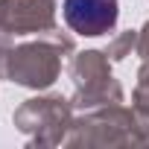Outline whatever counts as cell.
<instances>
[{"instance_id":"obj_1","label":"cell","mask_w":149,"mask_h":149,"mask_svg":"<svg viewBox=\"0 0 149 149\" xmlns=\"http://www.w3.org/2000/svg\"><path fill=\"white\" fill-rule=\"evenodd\" d=\"M70 50H73V38L61 35L58 29L44 35L41 41L12 47L6 76L18 85H26V88H47L58 76L61 53H70Z\"/></svg>"},{"instance_id":"obj_2","label":"cell","mask_w":149,"mask_h":149,"mask_svg":"<svg viewBox=\"0 0 149 149\" xmlns=\"http://www.w3.org/2000/svg\"><path fill=\"white\" fill-rule=\"evenodd\" d=\"M70 76L76 85V108H97V105H117L123 102V88L108 70V58L100 50H85L73 58Z\"/></svg>"},{"instance_id":"obj_3","label":"cell","mask_w":149,"mask_h":149,"mask_svg":"<svg viewBox=\"0 0 149 149\" xmlns=\"http://www.w3.org/2000/svg\"><path fill=\"white\" fill-rule=\"evenodd\" d=\"M0 29L9 35L56 32V0H0Z\"/></svg>"},{"instance_id":"obj_4","label":"cell","mask_w":149,"mask_h":149,"mask_svg":"<svg viewBox=\"0 0 149 149\" xmlns=\"http://www.w3.org/2000/svg\"><path fill=\"white\" fill-rule=\"evenodd\" d=\"M61 12H64V24L73 32L88 38L111 32L120 18L117 0H61Z\"/></svg>"},{"instance_id":"obj_5","label":"cell","mask_w":149,"mask_h":149,"mask_svg":"<svg viewBox=\"0 0 149 149\" xmlns=\"http://www.w3.org/2000/svg\"><path fill=\"white\" fill-rule=\"evenodd\" d=\"M70 100L64 97H38L26 100L15 111V126L21 132H38V129H56L58 134L64 126H70Z\"/></svg>"},{"instance_id":"obj_6","label":"cell","mask_w":149,"mask_h":149,"mask_svg":"<svg viewBox=\"0 0 149 149\" xmlns=\"http://www.w3.org/2000/svg\"><path fill=\"white\" fill-rule=\"evenodd\" d=\"M137 47V32H120L111 44H108V50H105V56H111L114 61H120V58H126V56H132V50Z\"/></svg>"},{"instance_id":"obj_7","label":"cell","mask_w":149,"mask_h":149,"mask_svg":"<svg viewBox=\"0 0 149 149\" xmlns=\"http://www.w3.org/2000/svg\"><path fill=\"white\" fill-rule=\"evenodd\" d=\"M134 102H137V108L149 111V61L140 67V82H137V91H134Z\"/></svg>"},{"instance_id":"obj_8","label":"cell","mask_w":149,"mask_h":149,"mask_svg":"<svg viewBox=\"0 0 149 149\" xmlns=\"http://www.w3.org/2000/svg\"><path fill=\"white\" fill-rule=\"evenodd\" d=\"M137 53L149 61V21H146V24H143V29L137 32Z\"/></svg>"}]
</instances>
